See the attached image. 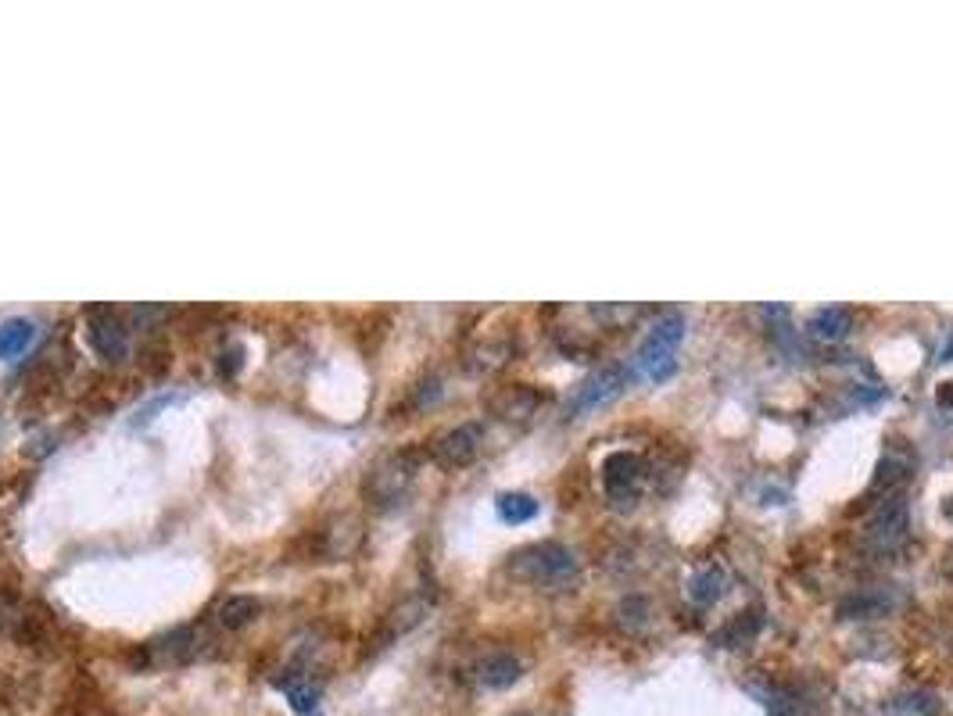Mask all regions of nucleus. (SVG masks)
Masks as SVG:
<instances>
[{
	"label": "nucleus",
	"mask_w": 953,
	"mask_h": 716,
	"mask_svg": "<svg viewBox=\"0 0 953 716\" xmlns=\"http://www.w3.org/2000/svg\"><path fill=\"white\" fill-rule=\"evenodd\" d=\"M276 688L284 691L287 699H291V709L301 716H309L312 709L319 706V684L312 681L305 670H287V674L276 681Z\"/></svg>",
	"instance_id": "13"
},
{
	"label": "nucleus",
	"mask_w": 953,
	"mask_h": 716,
	"mask_svg": "<svg viewBox=\"0 0 953 716\" xmlns=\"http://www.w3.org/2000/svg\"><path fill=\"white\" fill-rule=\"evenodd\" d=\"M760 631V616L756 613H742L739 620H731L728 627H724L721 634H717V645L721 648H739V645H746L753 634Z\"/></svg>",
	"instance_id": "18"
},
{
	"label": "nucleus",
	"mask_w": 953,
	"mask_h": 716,
	"mask_svg": "<svg viewBox=\"0 0 953 716\" xmlns=\"http://www.w3.org/2000/svg\"><path fill=\"white\" fill-rule=\"evenodd\" d=\"M606 495L617 509H631L642 498L645 484V462L635 452H617L606 459Z\"/></svg>",
	"instance_id": "4"
},
{
	"label": "nucleus",
	"mask_w": 953,
	"mask_h": 716,
	"mask_svg": "<svg viewBox=\"0 0 953 716\" xmlns=\"http://www.w3.org/2000/svg\"><path fill=\"white\" fill-rule=\"evenodd\" d=\"M205 645V631L201 627H176L172 634H165L162 641H151L144 656L155 663H190Z\"/></svg>",
	"instance_id": "9"
},
{
	"label": "nucleus",
	"mask_w": 953,
	"mask_h": 716,
	"mask_svg": "<svg viewBox=\"0 0 953 716\" xmlns=\"http://www.w3.org/2000/svg\"><path fill=\"white\" fill-rule=\"evenodd\" d=\"M577 555L567 545L556 541H541V545H527L520 552L509 555V573L534 588H559L567 580L577 577Z\"/></svg>",
	"instance_id": "1"
},
{
	"label": "nucleus",
	"mask_w": 953,
	"mask_h": 716,
	"mask_svg": "<svg viewBox=\"0 0 953 716\" xmlns=\"http://www.w3.org/2000/svg\"><path fill=\"white\" fill-rule=\"evenodd\" d=\"M903 537H907V505H903V498H889V502H885L882 509H875V516H871L868 541L875 548H882V552H893Z\"/></svg>",
	"instance_id": "8"
},
{
	"label": "nucleus",
	"mask_w": 953,
	"mask_h": 716,
	"mask_svg": "<svg viewBox=\"0 0 953 716\" xmlns=\"http://www.w3.org/2000/svg\"><path fill=\"white\" fill-rule=\"evenodd\" d=\"M627 384V369L620 366V362H613V366H602L595 369L588 380L581 384V391H577L574 398V412H588V409H599V405H606L610 398H617L620 391H624Z\"/></svg>",
	"instance_id": "7"
},
{
	"label": "nucleus",
	"mask_w": 953,
	"mask_h": 716,
	"mask_svg": "<svg viewBox=\"0 0 953 716\" xmlns=\"http://www.w3.org/2000/svg\"><path fill=\"white\" fill-rule=\"evenodd\" d=\"M681 341H685V319L678 312L663 316L653 330L645 333L642 348H638V369H642L649 380H667V373L674 369V355H678Z\"/></svg>",
	"instance_id": "2"
},
{
	"label": "nucleus",
	"mask_w": 953,
	"mask_h": 716,
	"mask_svg": "<svg viewBox=\"0 0 953 716\" xmlns=\"http://www.w3.org/2000/svg\"><path fill=\"white\" fill-rule=\"evenodd\" d=\"M258 613H262V602H258L255 595H226L223 602L215 606L212 616L226 631H241L251 620H258Z\"/></svg>",
	"instance_id": "12"
},
{
	"label": "nucleus",
	"mask_w": 953,
	"mask_h": 716,
	"mask_svg": "<svg viewBox=\"0 0 953 716\" xmlns=\"http://www.w3.org/2000/svg\"><path fill=\"white\" fill-rule=\"evenodd\" d=\"M484 444V427L481 423H459L448 434H441L438 441L430 444V459L438 462L441 469H463L477 459Z\"/></svg>",
	"instance_id": "5"
},
{
	"label": "nucleus",
	"mask_w": 953,
	"mask_h": 716,
	"mask_svg": "<svg viewBox=\"0 0 953 716\" xmlns=\"http://www.w3.org/2000/svg\"><path fill=\"white\" fill-rule=\"evenodd\" d=\"M943 358H953V337H950V344H946V351H943Z\"/></svg>",
	"instance_id": "23"
},
{
	"label": "nucleus",
	"mask_w": 953,
	"mask_h": 716,
	"mask_svg": "<svg viewBox=\"0 0 953 716\" xmlns=\"http://www.w3.org/2000/svg\"><path fill=\"white\" fill-rule=\"evenodd\" d=\"M520 674H524V666H520V659L509 656V652H491V656H484L481 663L473 666V677H477V684H484V688L491 691H502L509 688V684L520 681Z\"/></svg>",
	"instance_id": "11"
},
{
	"label": "nucleus",
	"mask_w": 953,
	"mask_h": 716,
	"mask_svg": "<svg viewBox=\"0 0 953 716\" xmlns=\"http://www.w3.org/2000/svg\"><path fill=\"white\" fill-rule=\"evenodd\" d=\"M169 366H172V351H169V344H162V341L144 344V351H140V369H144V373L162 376Z\"/></svg>",
	"instance_id": "20"
},
{
	"label": "nucleus",
	"mask_w": 953,
	"mask_h": 716,
	"mask_svg": "<svg viewBox=\"0 0 953 716\" xmlns=\"http://www.w3.org/2000/svg\"><path fill=\"white\" fill-rule=\"evenodd\" d=\"M241 355H244V351L237 348V344H233L230 351H223V358H219V373H223L226 380H233V376H237V369H241Z\"/></svg>",
	"instance_id": "21"
},
{
	"label": "nucleus",
	"mask_w": 953,
	"mask_h": 716,
	"mask_svg": "<svg viewBox=\"0 0 953 716\" xmlns=\"http://www.w3.org/2000/svg\"><path fill=\"white\" fill-rule=\"evenodd\" d=\"M774 716H814V699H810L807 691L799 688H785L778 699L771 702Z\"/></svg>",
	"instance_id": "19"
},
{
	"label": "nucleus",
	"mask_w": 953,
	"mask_h": 716,
	"mask_svg": "<svg viewBox=\"0 0 953 716\" xmlns=\"http://www.w3.org/2000/svg\"><path fill=\"white\" fill-rule=\"evenodd\" d=\"M36 326L29 319H8L0 323V358H15L33 344Z\"/></svg>",
	"instance_id": "14"
},
{
	"label": "nucleus",
	"mask_w": 953,
	"mask_h": 716,
	"mask_svg": "<svg viewBox=\"0 0 953 716\" xmlns=\"http://www.w3.org/2000/svg\"><path fill=\"white\" fill-rule=\"evenodd\" d=\"M413 477H416V452H395V455H387V459H380L377 466L366 473L362 491H366L370 505L387 509V505L402 502L409 484H413Z\"/></svg>",
	"instance_id": "3"
},
{
	"label": "nucleus",
	"mask_w": 953,
	"mask_h": 716,
	"mask_svg": "<svg viewBox=\"0 0 953 716\" xmlns=\"http://www.w3.org/2000/svg\"><path fill=\"white\" fill-rule=\"evenodd\" d=\"M721 591H724L721 570H703L692 577V584H688V598H692L696 606H713V602L721 598Z\"/></svg>",
	"instance_id": "16"
},
{
	"label": "nucleus",
	"mask_w": 953,
	"mask_h": 716,
	"mask_svg": "<svg viewBox=\"0 0 953 716\" xmlns=\"http://www.w3.org/2000/svg\"><path fill=\"white\" fill-rule=\"evenodd\" d=\"M538 405H541V394L534 391V387H527V384L498 387V391L488 398V409L495 412V416H502V419H527V416H534V409H538Z\"/></svg>",
	"instance_id": "10"
},
{
	"label": "nucleus",
	"mask_w": 953,
	"mask_h": 716,
	"mask_svg": "<svg viewBox=\"0 0 953 716\" xmlns=\"http://www.w3.org/2000/svg\"><path fill=\"white\" fill-rule=\"evenodd\" d=\"M534 512H538V502H534L531 495H520V491H513V495H502L498 498V516H502V523H527L534 520Z\"/></svg>",
	"instance_id": "17"
},
{
	"label": "nucleus",
	"mask_w": 953,
	"mask_h": 716,
	"mask_svg": "<svg viewBox=\"0 0 953 716\" xmlns=\"http://www.w3.org/2000/svg\"><path fill=\"white\" fill-rule=\"evenodd\" d=\"M810 330H814L821 341H839V337H846V330H850V312L839 305L821 308V312L810 319Z\"/></svg>",
	"instance_id": "15"
},
{
	"label": "nucleus",
	"mask_w": 953,
	"mask_h": 716,
	"mask_svg": "<svg viewBox=\"0 0 953 716\" xmlns=\"http://www.w3.org/2000/svg\"><path fill=\"white\" fill-rule=\"evenodd\" d=\"M86 341H90V348H94L97 355L108 358V362H119L129 351L126 323L115 316L112 308H90V312H86Z\"/></svg>",
	"instance_id": "6"
},
{
	"label": "nucleus",
	"mask_w": 953,
	"mask_h": 716,
	"mask_svg": "<svg viewBox=\"0 0 953 716\" xmlns=\"http://www.w3.org/2000/svg\"><path fill=\"white\" fill-rule=\"evenodd\" d=\"M939 405H943V409H950L953 405V384H943V391H939Z\"/></svg>",
	"instance_id": "22"
}]
</instances>
